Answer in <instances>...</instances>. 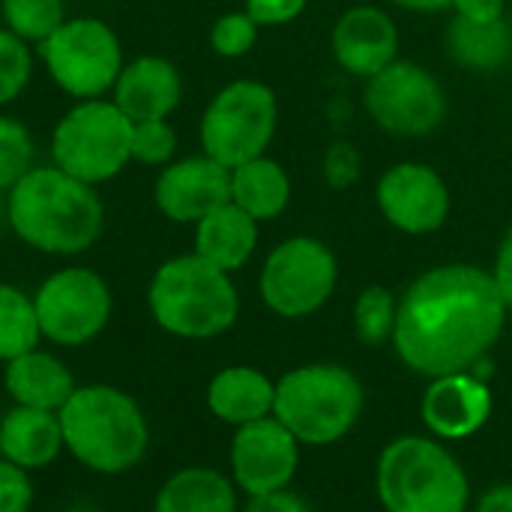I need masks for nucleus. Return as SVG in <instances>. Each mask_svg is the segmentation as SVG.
I'll return each instance as SVG.
<instances>
[{
	"instance_id": "nucleus-8",
	"label": "nucleus",
	"mask_w": 512,
	"mask_h": 512,
	"mask_svg": "<svg viewBox=\"0 0 512 512\" xmlns=\"http://www.w3.org/2000/svg\"><path fill=\"white\" fill-rule=\"evenodd\" d=\"M36 60L60 93L81 102L111 96L126 54L108 21L96 15H69L45 42L36 45Z\"/></svg>"
},
{
	"instance_id": "nucleus-29",
	"label": "nucleus",
	"mask_w": 512,
	"mask_h": 512,
	"mask_svg": "<svg viewBox=\"0 0 512 512\" xmlns=\"http://www.w3.org/2000/svg\"><path fill=\"white\" fill-rule=\"evenodd\" d=\"M36 162V141L27 123L0 111V192L12 189Z\"/></svg>"
},
{
	"instance_id": "nucleus-32",
	"label": "nucleus",
	"mask_w": 512,
	"mask_h": 512,
	"mask_svg": "<svg viewBox=\"0 0 512 512\" xmlns=\"http://www.w3.org/2000/svg\"><path fill=\"white\" fill-rule=\"evenodd\" d=\"M177 153V132L168 120H135L132 123V162L165 168Z\"/></svg>"
},
{
	"instance_id": "nucleus-11",
	"label": "nucleus",
	"mask_w": 512,
	"mask_h": 512,
	"mask_svg": "<svg viewBox=\"0 0 512 512\" xmlns=\"http://www.w3.org/2000/svg\"><path fill=\"white\" fill-rule=\"evenodd\" d=\"M339 264L327 243L309 234L282 240L261 267L258 291L279 318H309L336 291Z\"/></svg>"
},
{
	"instance_id": "nucleus-35",
	"label": "nucleus",
	"mask_w": 512,
	"mask_h": 512,
	"mask_svg": "<svg viewBox=\"0 0 512 512\" xmlns=\"http://www.w3.org/2000/svg\"><path fill=\"white\" fill-rule=\"evenodd\" d=\"M309 0H246V12L261 24V27H282L291 24Z\"/></svg>"
},
{
	"instance_id": "nucleus-41",
	"label": "nucleus",
	"mask_w": 512,
	"mask_h": 512,
	"mask_svg": "<svg viewBox=\"0 0 512 512\" xmlns=\"http://www.w3.org/2000/svg\"><path fill=\"white\" fill-rule=\"evenodd\" d=\"M510 24H512V9H510Z\"/></svg>"
},
{
	"instance_id": "nucleus-7",
	"label": "nucleus",
	"mask_w": 512,
	"mask_h": 512,
	"mask_svg": "<svg viewBox=\"0 0 512 512\" xmlns=\"http://www.w3.org/2000/svg\"><path fill=\"white\" fill-rule=\"evenodd\" d=\"M48 150L51 165L99 189L132 162V120L111 96L72 102L54 123Z\"/></svg>"
},
{
	"instance_id": "nucleus-39",
	"label": "nucleus",
	"mask_w": 512,
	"mask_h": 512,
	"mask_svg": "<svg viewBox=\"0 0 512 512\" xmlns=\"http://www.w3.org/2000/svg\"><path fill=\"white\" fill-rule=\"evenodd\" d=\"M477 512H512V486H495L480 498Z\"/></svg>"
},
{
	"instance_id": "nucleus-10",
	"label": "nucleus",
	"mask_w": 512,
	"mask_h": 512,
	"mask_svg": "<svg viewBox=\"0 0 512 512\" xmlns=\"http://www.w3.org/2000/svg\"><path fill=\"white\" fill-rule=\"evenodd\" d=\"M42 342L57 348H84L105 333L114 315V294L102 273L84 264H66L48 273L33 291Z\"/></svg>"
},
{
	"instance_id": "nucleus-13",
	"label": "nucleus",
	"mask_w": 512,
	"mask_h": 512,
	"mask_svg": "<svg viewBox=\"0 0 512 512\" xmlns=\"http://www.w3.org/2000/svg\"><path fill=\"white\" fill-rule=\"evenodd\" d=\"M231 480L246 498L288 489L300 465V441L276 420L264 417L234 429L231 438Z\"/></svg>"
},
{
	"instance_id": "nucleus-30",
	"label": "nucleus",
	"mask_w": 512,
	"mask_h": 512,
	"mask_svg": "<svg viewBox=\"0 0 512 512\" xmlns=\"http://www.w3.org/2000/svg\"><path fill=\"white\" fill-rule=\"evenodd\" d=\"M33 63H36V48L0 24V111L15 99H21V93L33 78Z\"/></svg>"
},
{
	"instance_id": "nucleus-12",
	"label": "nucleus",
	"mask_w": 512,
	"mask_h": 512,
	"mask_svg": "<svg viewBox=\"0 0 512 512\" xmlns=\"http://www.w3.org/2000/svg\"><path fill=\"white\" fill-rule=\"evenodd\" d=\"M375 126L399 138L432 135L447 120V93L435 72L414 60H393L363 87Z\"/></svg>"
},
{
	"instance_id": "nucleus-18",
	"label": "nucleus",
	"mask_w": 512,
	"mask_h": 512,
	"mask_svg": "<svg viewBox=\"0 0 512 512\" xmlns=\"http://www.w3.org/2000/svg\"><path fill=\"white\" fill-rule=\"evenodd\" d=\"M111 99L135 120H168L183 102V75L162 54H141L123 63Z\"/></svg>"
},
{
	"instance_id": "nucleus-28",
	"label": "nucleus",
	"mask_w": 512,
	"mask_h": 512,
	"mask_svg": "<svg viewBox=\"0 0 512 512\" xmlns=\"http://www.w3.org/2000/svg\"><path fill=\"white\" fill-rule=\"evenodd\" d=\"M396 309H399V300L384 285L363 288L354 303V327H357L360 342L369 348L390 342L393 327H396Z\"/></svg>"
},
{
	"instance_id": "nucleus-31",
	"label": "nucleus",
	"mask_w": 512,
	"mask_h": 512,
	"mask_svg": "<svg viewBox=\"0 0 512 512\" xmlns=\"http://www.w3.org/2000/svg\"><path fill=\"white\" fill-rule=\"evenodd\" d=\"M258 30H261V24L246 9L225 12L210 27V48H213V54H219L225 60L246 57L258 42Z\"/></svg>"
},
{
	"instance_id": "nucleus-24",
	"label": "nucleus",
	"mask_w": 512,
	"mask_h": 512,
	"mask_svg": "<svg viewBox=\"0 0 512 512\" xmlns=\"http://www.w3.org/2000/svg\"><path fill=\"white\" fill-rule=\"evenodd\" d=\"M444 45L453 63L474 72H498L512 60V24L501 21H468L453 18L444 33Z\"/></svg>"
},
{
	"instance_id": "nucleus-21",
	"label": "nucleus",
	"mask_w": 512,
	"mask_h": 512,
	"mask_svg": "<svg viewBox=\"0 0 512 512\" xmlns=\"http://www.w3.org/2000/svg\"><path fill=\"white\" fill-rule=\"evenodd\" d=\"M273 402H276V381H270L255 366H225L207 384L210 414L234 429L273 417Z\"/></svg>"
},
{
	"instance_id": "nucleus-37",
	"label": "nucleus",
	"mask_w": 512,
	"mask_h": 512,
	"mask_svg": "<svg viewBox=\"0 0 512 512\" xmlns=\"http://www.w3.org/2000/svg\"><path fill=\"white\" fill-rule=\"evenodd\" d=\"M450 9L468 21H501V18H507V0H453Z\"/></svg>"
},
{
	"instance_id": "nucleus-16",
	"label": "nucleus",
	"mask_w": 512,
	"mask_h": 512,
	"mask_svg": "<svg viewBox=\"0 0 512 512\" xmlns=\"http://www.w3.org/2000/svg\"><path fill=\"white\" fill-rule=\"evenodd\" d=\"M330 48L348 75L369 81L399 60V30L381 6L360 3L339 15L330 33Z\"/></svg>"
},
{
	"instance_id": "nucleus-26",
	"label": "nucleus",
	"mask_w": 512,
	"mask_h": 512,
	"mask_svg": "<svg viewBox=\"0 0 512 512\" xmlns=\"http://www.w3.org/2000/svg\"><path fill=\"white\" fill-rule=\"evenodd\" d=\"M42 345L33 294L0 279V363H9Z\"/></svg>"
},
{
	"instance_id": "nucleus-27",
	"label": "nucleus",
	"mask_w": 512,
	"mask_h": 512,
	"mask_svg": "<svg viewBox=\"0 0 512 512\" xmlns=\"http://www.w3.org/2000/svg\"><path fill=\"white\" fill-rule=\"evenodd\" d=\"M66 18V0H0V24L33 48Z\"/></svg>"
},
{
	"instance_id": "nucleus-6",
	"label": "nucleus",
	"mask_w": 512,
	"mask_h": 512,
	"mask_svg": "<svg viewBox=\"0 0 512 512\" xmlns=\"http://www.w3.org/2000/svg\"><path fill=\"white\" fill-rule=\"evenodd\" d=\"M468 495L462 465L432 438H396L378 459V498L387 512H465Z\"/></svg>"
},
{
	"instance_id": "nucleus-1",
	"label": "nucleus",
	"mask_w": 512,
	"mask_h": 512,
	"mask_svg": "<svg viewBox=\"0 0 512 512\" xmlns=\"http://www.w3.org/2000/svg\"><path fill=\"white\" fill-rule=\"evenodd\" d=\"M507 312L492 270L441 264L402 294L393 348L411 372L426 378L471 372L504 333Z\"/></svg>"
},
{
	"instance_id": "nucleus-38",
	"label": "nucleus",
	"mask_w": 512,
	"mask_h": 512,
	"mask_svg": "<svg viewBox=\"0 0 512 512\" xmlns=\"http://www.w3.org/2000/svg\"><path fill=\"white\" fill-rule=\"evenodd\" d=\"M492 276H495V282H498V291H501L507 309H512V225L510 231L504 234V240H501V249H498Z\"/></svg>"
},
{
	"instance_id": "nucleus-36",
	"label": "nucleus",
	"mask_w": 512,
	"mask_h": 512,
	"mask_svg": "<svg viewBox=\"0 0 512 512\" xmlns=\"http://www.w3.org/2000/svg\"><path fill=\"white\" fill-rule=\"evenodd\" d=\"M243 512H309L306 504L288 492V489H279V492H267V495H252L246 501Z\"/></svg>"
},
{
	"instance_id": "nucleus-25",
	"label": "nucleus",
	"mask_w": 512,
	"mask_h": 512,
	"mask_svg": "<svg viewBox=\"0 0 512 512\" xmlns=\"http://www.w3.org/2000/svg\"><path fill=\"white\" fill-rule=\"evenodd\" d=\"M231 204L255 222H273L291 204V177L267 153L231 168Z\"/></svg>"
},
{
	"instance_id": "nucleus-20",
	"label": "nucleus",
	"mask_w": 512,
	"mask_h": 512,
	"mask_svg": "<svg viewBox=\"0 0 512 512\" xmlns=\"http://www.w3.org/2000/svg\"><path fill=\"white\" fill-rule=\"evenodd\" d=\"M66 453L57 411L12 405L0 417V456L27 474L54 465Z\"/></svg>"
},
{
	"instance_id": "nucleus-9",
	"label": "nucleus",
	"mask_w": 512,
	"mask_h": 512,
	"mask_svg": "<svg viewBox=\"0 0 512 512\" xmlns=\"http://www.w3.org/2000/svg\"><path fill=\"white\" fill-rule=\"evenodd\" d=\"M279 126V102L273 87L255 78H237L216 90L207 102L198 141L201 153L216 159L225 168H237L249 159H258L273 144Z\"/></svg>"
},
{
	"instance_id": "nucleus-23",
	"label": "nucleus",
	"mask_w": 512,
	"mask_h": 512,
	"mask_svg": "<svg viewBox=\"0 0 512 512\" xmlns=\"http://www.w3.org/2000/svg\"><path fill=\"white\" fill-rule=\"evenodd\" d=\"M237 486L216 468L174 471L156 492L153 512H237Z\"/></svg>"
},
{
	"instance_id": "nucleus-14",
	"label": "nucleus",
	"mask_w": 512,
	"mask_h": 512,
	"mask_svg": "<svg viewBox=\"0 0 512 512\" xmlns=\"http://www.w3.org/2000/svg\"><path fill=\"white\" fill-rule=\"evenodd\" d=\"M375 201L381 216L402 234H435L450 216L447 180L426 162L390 165L378 186Z\"/></svg>"
},
{
	"instance_id": "nucleus-22",
	"label": "nucleus",
	"mask_w": 512,
	"mask_h": 512,
	"mask_svg": "<svg viewBox=\"0 0 512 512\" xmlns=\"http://www.w3.org/2000/svg\"><path fill=\"white\" fill-rule=\"evenodd\" d=\"M258 225L261 222H255L246 210L228 201L192 225L195 228L192 252L225 273H237L240 267L249 264V258L258 249Z\"/></svg>"
},
{
	"instance_id": "nucleus-19",
	"label": "nucleus",
	"mask_w": 512,
	"mask_h": 512,
	"mask_svg": "<svg viewBox=\"0 0 512 512\" xmlns=\"http://www.w3.org/2000/svg\"><path fill=\"white\" fill-rule=\"evenodd\" d=\"M78 381L72 369L42 345L3 363V390L12 405L60 411L75 393Z\"/></svg>"
},
{
	"instance_id": "nucleus-4",
	"label": "nucleus",
	"mask_w": 512,
	"mask_h": 512,
	"mask_svg": "<svg viewBox=\"0 0 512 512\" xmlns=\"http://www.w3.org/2000/svg\"><path fill=\"white\" fill-rule=\"evenodd\" d=\"M153 324L174 339H216L240 318V294L231 273L195 252L174 255L156 267L147 285Z\"/></svg>"
},
{
	"instance_id": "nucleus-15",
	"label": "nucleus",
	"mask_w": 512,
	"mask_h": 512,
	"mask_svg": "<svg viewBox=\"0 0 512 512\" xmlns=\"http://www.w3.org/2000/svg\"><path fill=\"white\" fill-rule=\"evenodd\" d=\"M231 201V168L207 153L171 159L153 183L156 210L177 225H195L216 207Z\"/></svg>"
},
{
	"instance_id": "nucleus-2",
	"label": "nucleus",
	"mask_w": 512,
	"mask_h": 512,
	"mask_svg": "<svg viewBox=\"0 0 512 512\" xmlns=\"http://www.w3.org/2000/svg\"><path fill=\"white\" fill-rule=\"evenodd\" d=\"M6 222L33 252L75 258L93 249L105 231V204L96 186H87L57 165H33L6 189Z\"/></svg>"
},
{
	"instance_id": "nucleus-40",
	"label": "nucleus",
	"mask_w": 512,
	"mask_h": 512,
	"mask_svg": "<svg viewBox=\"0 0 512 512\" xmlns=\"http://www.w3.org/2000/svg\"><path fill=\"white\" fill-rule=\"evenodd\" d=\"M390 3L408 12H444L453 6V0H390Z\"/></svg>"
},
{
	"instance_id": "nucleus-33",
	"label": "nucleus",
	"mask_w": 512,
	"mask_h": 512,
	"mask_svg": "<svg viewBox=\"0 0 512 512\" xmlns=\"http://www.w3.org/2000/svg\"><path fill=\"white\" fill-rule=\"evenodd\" d=\"M321 171H324V180H327L330 189L345 192V189H351V186L360 180L363 156H360V150H357L351 141H333V144L324 150Z\"/></svg>"
},
{
	"instance_id": "nucleus-34",
	"label": "nucleus",
	"mask_w": 512,
	"mask_h": 512,
	"mask_svg": "<svg viewBox=\"0 0 512 512\" xmlns=\"http://www.w3.org/2000/svg\"><path fill=\"white\" fill-rule=\"evenodd\" d=\"M33 480L24 468L0 456V512H30Z\"/></svg>"
},
{
	"instance_id": "nucleus-17",
	"label": "nucleus",
	"mask_w": 512,
	"mask_h": 512,
	"mask_svg": "<svg viewBox=\"0 0 512 512\" xmlns=\"http://www.w3.org/2000/svg\"><path fill=\"white\" fill-rule=\"evenodd\" d=\"M423 420L441 441H462L480 432L492 417V390L471 372L432 378L423 396Z\"/></svg>"
},
{
	"instance_id": "nucleus-5",
	"label": "nucleus",
	"mask_w": 512,
	"mask_h": 512,
	"mask_svg": "<svg viewBox=\"0 0 512 512\" xmlns=\"http://www.w3.org/2000/svg\"><path fill=\"white\" fill-rule=\"evenodd\" d=\"M363 384L336 363H309L276 381L273 417L300 441L327 447L345 438L363 414Z\"/></svg>"
},
{
	"instance_id": "nucleus-3",
	"label": "nucleus",
	"mask_w": 512,
	"mask_h": 512,
	"mask_svg": "<svg viewBox=\"0 0 512 512\" xmlns=\"http://www.w3.org/2000/svg\"><path fill=\"white\" fill-rule=\"evenodd\" d=\"M57 414L66 453L93 474L120 477L147 456V414L135 396L114 384H78Z\"/></svg>"
}]
</instances>
